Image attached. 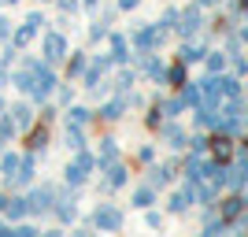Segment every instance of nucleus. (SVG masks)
I'll use <instances>...</instances> for the list:
<instances>
[{"instance_id": "nucleus-1", "label": "nucleus", "mask_w": 248, "mask_h": 237, "mask_svg": "<svg viewBox=\"0 0 248 237\" xmlns=\"http://www.w3.org/2000/svg\"><path fill=\"white\" fill-rule=\"evenodd\" d=\"M89 171H93V156H78V159L67 167V182H71V186H82Z\"/></svg>"}, {"instance_id": "nucleus-2", "label": "nucleus", "mask_w": 248, "mask_h": 237, "mask_svg": "<svg viewBox=\"0 0 248 237\" xmlns=\"http://www.w3.org/2000/svg\"><path fill=\"white\" fill-rule=\"evenodd\" d=\"M93 226H100V230H119V226H123V215H119L115 207H96Z\"/></svg>"}, {"instance_id": "nucleus-3", "label": "nucleus", "mask_w": 248, "mask_h": 237, "mask_svg": "<svg viewBox=\"0 0 248 237\" xmlns=\"http://www.w3.org/2000/svg\"><path fill=\"white\" fill-rule=\"evenodd\" d=\"M45 56H48V63H60L63 56H67V41H63L60 33H48V41H45Z\"/></svg>"}, {"instance_id": "nucleus-4", "label": "nucleus", "mask_w": 248, "mask_h": 237, "mask_svg": "<svg viewBox=\"0 0 248 237\" xmlns=\"http://www.w3.org/2000/svg\"><path fill=\"white\" fill-rule=\"evenodd\" d=\"M211 156H215V159H230V156H233V141H230L226 134L215 137V141H211Z\"/></svg>"}, {"instance_id": "nucleus-5", "label": "nucleus", "mask_w": 248, "mask_h": 237, "mask_svg": "<svg viewBox=\"0 0 248 237\" xmlns=\"http://www.w3.org/2000/svg\"><path fill=\"white\" fill-rule=\"evenodd\" d=\"M37 26H41V15H30V19H26V26L15 33V41H19V45H30V37L37 33Z\"/></svg>"}, {"instance_id": "nucleus-6", "label": "nucleus", "mask_w": 248, "mask_h": 237, "mask_svg": "<svg viewBox=\"0 0 248 237\" xmlns=\"http://www.w3.org/2000/svg\"><path fill=\"white\" fill-rule=\"evenodd\" d=\"M178 30L186 33V37H193V33L200 30V11L193 8V11H186V15H182V26H178Z\"/></svg>"}, {"instance_id": "nucleus-7", "label": "nucleus", "mask_w": 248, "mask_h": 237, "mask_svg": "<svg viewBox=\"0 0 248 237\" xmlns=\"http://www.w3.org/2000/svg\"><path fill=\"white\" fill-rule=\"evenodd\" d=\"M241 207H245V200L241 196H230V200H222V219H237Z\"/></svg>"}, {"instance_id": "nucleus-8", "label": "nucleus", "mask_w": 248, "mask_h": 237, "mask_svg": "<svg viewBox=\"0 0 248 237\" xmlns=\"http://www.w3.org/2000/svg\"><path fill=\"white\" fill-rule=\"evenodd\" d=\"M189 200H193V189H182V193H174V196H170V211H186Z\"/></svg>"}, {"instance_id": "nucleus-9", "label": "nucleus", "mask_w": 248, "mask_h": 237, "mask_svg": "<svg viewBox=\"0 0 248 237\" xmlns=\"http://www.w3.org/2000/svg\"><path fill=\"white\" fill-rule=\"evenodd\" d=\"M108 71V60H93V67L85 71V85H96V78Z\"/></svg>"}, {"instance_id": "nucleus-10", "label": "nucleus", "mask_w": 248, "mask_h": 237, "mask_svg": "<svg viewBox=\"0 0 248 237\" xmlns=\"http://www.w3.org/2000/svg\"><path fill=\"white\" fill-rule=\"evenodd\" d=\"M11 219H22L26 211H30V200H8V207H4Z\"/></svg>"}, {"instance_id": "nucleus-11", "label": "nucleus", "mask_w": 248, "mask_h": 237, "mask_svg": "<svg viewBox=\"0 0 248 237\" xmlns=\"http://www.w3.org/2000/svg\"><path fill=\"white\" fill-rule=\"evenodd\" d=\"M159 41H163V33H159V30H141V33H137V45H141V48L159 45Z\"/></svg>"}, {"instance_id": "nucleus-12", "label": "nucleus", "mask_w": 248, "mask_h": 237, "mask_svg": "<svg viewBox=\"0 0 248 237\" xmlns=\"http://www.w3.org/2000/svg\"><path fill=\"white\" fill-rule=\"evenodd\" d=\"M204 96L215 104L218 96H222V78H211V82H204Z\"/></svg>"}, {"instance_id": "nucleus-13", "label": "nucleus", "mask_w": 248, "mask_h": 237, "mask_svg": "<svg viewBox=\"0 0 248 237\" xmlns=\"http://www.w3.org/2000/svg\"><path fill=\"white\" fill-rule=\"evenodd\" d=\"M204 56V48H197V45H186L182 48V63H193V60H200Z\"/></svg>"}, {"instance_id": "nucleus-14", "label": "nucleus", "mask_w": 248, "mask_h": 237, "mask_svg": "<svg viewBox=\"0 0 248 237\" xmlns=\"http://www.w3.org/2000/svg\"><path fill=\"white\" fill-rule=\"evenodd\" d=\"M134 204H137V207H148V204H152V189H148V186L137 189V193H134Z\"/></svg>"}, {"instance_id": "nucleus-15", "label": "nucleus", "mask_w": 248, "mask_h": 237, "mask_svg": "<svg viewBox=\"0 0 248 237\" xmlns=\"http://www.w3.org/2000/svg\"><path fill=\"white\" fill-rule=\"evenodd\" d=\"M167 182H170V171H167V167H155L152 171V186H167Z\"/></svg>"}, {"instance_id": "nucleus-16", "label": "nucleus", "mask_w": 248, "mask_h": 237, "mask_svg": "<svg viewBox=\"0 0 248 237\" xmlns=\"http://www.w3.org/2000/svg\"><path fill=\"white\" fill-rule=\"evenodd\" d=\"M237 93H241V85L233 82V78H222V96H230V100H233Z\"/></svg>"}, {"instance_id": "nucleus-17", "label": "nucleus", "mask_w": 248, "mask_h": 237, "mask_svg": "<svg viewBox=\"0 0 248 237\" xmlns=\"http://www.w3.org/2000/svg\"><path fill=\"white\" fill-rule=\"evenodd\" d=\"M0 167H4V174H15V171H19V156H4Z\"/></svg>"}, {"instance_id": "nucleus-18", "label": "nucleus", "mask_w": 248, "mask_h": 237, "mask_svg": "<svg viewBox=\"0 0 248 237\" xmlns=\"http://www.w3.org/2000/svg\"><path fill=\"white\" fill-rule=\"evenodd\" d=\"M126 182V171L123 167H111V174H108V186H123Z\"/></svg>"}, {"instance_id": "nucleus-19", "label": "nucleus", "mask_w": 248, "mask_h": 237, "mask_svg": "<svg viewBox=\"0 0 248 237\" xmlns=\"http://www.w3.org/2000/svg\"><path fill=\"white\" fill-rule=\"evenodd\" d=\"M167 141L174 144V148H182V144H186V134H182V130H174V126H170V130H167Z\"/></svg>"}, {"instance_id": "nucleus-20", "label": "nucleus", "mask_w": 248, "mask_h": 237, "mask_svg": "<svg viewBox=\"0 0 248 237\" xmlns=\"http://www.w3.org/2000/svg\"><path fill=\"white\" fill-rule=\"evenodd\" d=\"M30 141H33V148H41V144L48 141V130H45V126H37V130L30 134Z\"/></svg>"}, {"instance_id": "nucleus-21", "label": "nucleus", "mask_w": 248, "mask_h": 237, "mask_svg": "<svg viewBox=\"0 0 248 237\" xmlns=\"http://www.w3.org/2000/svg\"><path fill=\"white\" fill-rule=\"evenodd\" d=\"M30 204H33V211H45V207H48V193H33Z\"/></svg>"}, {"instance_id": "nucleus-22", "label": "nucleus", "mask_w": 248, "mask_h": 237, "mask_svg": "<svg viewBox=\"0 0 248 237\" xmlns=\"http://www.w3.org/2000/svg\"><path fill=\"white\" fill-rule=\"evenodd\" d=\"M200 100V89L197 85H186V93H182V104H197Z\"/></svg>"}, {"instance_id": "nucleus-23", "label": "nucleus", "mask_w": 248, "mask_h": 237, "mask_svg": "<svg viewBox=\"0 0 248 237\" xmlns=\"http://www.w3.org/2000/svg\"><path fill=\"white\" fill-rule=\"evenodd\" d=\"M71 123H74V126L89 123V111H85V108H74V111H71Z\"/></svg>"}, {"instance_id": "nucleus-24", "label": "nucleus", "mask_w": 248, "mask_h": 237, "mask_svg": "<svg viewBox=\"0 0 248 237\" xmlns=\"http://www.w3.org/2000/svg\"><path fill=\"white\" fill-rule=\"evenodd\" d=\"M111 48H115V60H126V41L123 37H111Z\"/></svg>"}, {"instance_id": "nucleus-25", "label": "nucleus", "mask_w": 248, "mask_h": 237, "mask_svg": "<svg viewBox=\"0 0 248 237\" xmlns=\"http://www.w3.org/2000/svg\"><path fill=\"white\" fill-rule=\"evenodd\" d=\"M119 115H123V104H119V100L104 108V119H119Z\"/></svg>"}, {"instance_id": "nucleus-26", "label": "nucleus", "mask_w": 248, "mask_h": 237, "mask_svg": "<svg viewBox=\"0 0 248 237\" xmlns=\"http://www.w3.org/2000/svg\"><path fill=\"white\" fill-rule=\"evenodd\" d=\"M222 63H226V56H207V71H222Z\"/></svg>"}, {"instance_id": "nucleus-27", "label": "nucleus", "mask_w": 248, "mask_h": 237, "mask_svg": "<svg viewBox=\"0 0 248 237\" xmlns=\"http://www.w3.org/2000/svg\"><path fill=\"white\" fill-rule=\"evenodd\" d=\"M170 82H174V85H186V67H174V71H170Z\"/></svg>"}, {"instance_id": "nucleus-28", "label": "nucleus", "mask_w": 248, "mask_h": 237, "mask_svg": "<svg viewBox=\"0 0 248 237\" xmlns=\"http://www.w3.org/2000/svg\"><path fill=\"white\" fill-rule=\"evenodd\" d=\"M15 123H19V126H30V111H26V108H15Z\"/></svg>"}, {"instance_id": "nucleus-29", "label": "nucleus", "mask_w": 248, "mask_h": 237, "mask_svg": "<svg viewBox=\"0 0 248 237\" xmlns=\"http://www.w3.org/2000/svg\"><path fill=\"white\" fill-rule=\"evenodd\" d=\"M115 159V141H104V163H111Z\"/></svg>"}, {"instance_id": "nucleus-30", "label": "nucleus", "mask_w": 248, "mask_h": 237, "mask_svg": "<svg viewBox=\"0 0 248 237\" xmlns=\"http://www.w3.org/2000/svg\"><path fill=\"white\" fill-rule=\"evenodd\" d=\"M15 134V123H8V119H4V123H0V137H11Z\"/></svg>"}, {"instance_id": "nucleus-31", "label": "nucleus", "mask_w": 248, "mask_h": 237, "mask_svg": "<svg viewBox=\"0 0 248 237\" xmlns=\"http://www.w3.org/2000/svg\"><path fill=\"white\" fill-rule=\"evenodd\" d=\"M67 141H71V148H82V134H78V130H71V134H67Z\"/></svg>"}, {"instance_id": "nucleus-32", "label": "nucleus", "mask_w": 248, "mask_h": 237, "mask_svg": "<svg viewBox=\"0 0 248 237\" xmlns=\"http://www.w3.org/2000/svg\"><path fill=\"white\" fill-rule=\"evenodd\" d=\"M4 37H11V30H8V22L0 19V41H4Z\"/></svg>"}, {"instance_id": "nucleus-33", "label": "nucleus", "mask_w": 248, "mask_h": 237, "mask_svg": "<svg viewBox=\"0 0 248 237\" xmlns=\"http://www.w3.org/2000/svg\"><path fill=\"white\" fill-rule=\"evenodd\" d=\"M60 4H63V11H74V8H78V0H60Z\"/></svg>"}, {"instance_id": "nucleus-34", "label": "nucleus", "mask_w": 248, "mask_h": 237, "mask_svg": "<svg viewBox=\"0 0 248 237\" xmlns=\"http://www.w3.org/2000/svg\"><path fill=\"white\" fill-rule=\"evenodd\" d=\"M119 8H126V11H130V8H137V0H119Z\"/></svg>"}, {"instance_id": "nucleus-35", "label": "nucleus", "mask_w": 248, "mask_h": 237, "mask_svg": "<svg viewBox=\"0 0 248 237\" xmlns=\"http://www.w3.org/2000/svg\"><path fill=\"white\" fill-rule=\"evenodd\" d=\"M4 207H8V196H0V211H4Z\"/></svg>"}, {"instance_id": "nucleus-36", "label": "nucleus", "mask_w": 248, "mask_h": 237, "mask_svg": "<svg viewBox=\"0 0 248 237\" xmlns=\"http://www.w3.org/2000/svg\"><path fill=\"white\" fill-rule=\"evenodd\" d=\"M0 234H8V226H4V222H0Z\"/></svg>"}, {"instance_id": "nucleus-37", "label": "nucleus", "mask_w": 248, "mask_h": 237, "mask_svg": "<svg viewBox=\"0 0 248 237\" xmlns=\"http://www.w3.org/2000/svg\"><path fill=\"white\" fill-rule=\"evenodd\" d=\"M200 4H218V0H200Z\"/></svg>"}, {"instance_id": "nucleus-38", "label": "nucleus", "mask_w": 248, "mask_h": 237, "mask_svg": "<svg viewBox=\"0 0 248 237\" xmlns=\"http://www.w3.org/2000/svg\"><path fill=\"white\" fill-rule=\"evenodd\" d=\"M241 8H248V0H241Z\"/></svg>"}, {"instance_id": "nucleus-39", "label": "nucleus", "mask_w": 248, "mask_h": 237, "mask_svg": "<svg viewBox=\"0 0 248 237\" xmlns=\"http://www.w3.org/2000/svg\"><path fill=\"white\" fill-rule=\"evenodd\" d=\"M245 207H248V200H245Z\"/></svg>"}]
</instances>
